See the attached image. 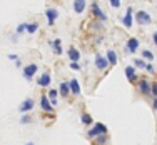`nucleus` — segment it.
I'll use <instances>...</instances> for the list:
<instances>
[{
  "instance_id": "nucleus-17",
  "label": "nucleus",
  "mask_w": 157,
  "mask_h": 145,
  "mask_svg": "<svg viewBox=\"0 0 157 145\" xmlns=\"http://www.w3.org/2000/svg\"><path fill=\"white\" fill-rule=\"evenodd\" d=\"M57 97H59V90H55V88H50V90L47 92V99H48V102L52 103V107H55L57 105Z\"/></svg>"
},
{
  "instance_id": "nucleus-3",
  "label": "nucleus",
  "mask_w": 157,
  "mask_h": 145,
  "mask_svg": "<svg viewBox=\"0 0 157 145\" xmlns=\"http://www.w3.org/2000/svg\"><path fill=\"white\" fill-rule=\"evenodd\" d=\"M39 72V67H37V64H29V65H25L24 67V79L25 80H32L33 79V75Z\"/></svg>"
},
{
  "instance_id": "nucleus-33",
  "label": "nucleus",
  "mask_w": 157,
  "mask_h": 145,
  "mask_svg": "<svg viewBox=\"0 0 157 145\" xmlns=\"http://www.w3.org/2000/svg\"><path fill=\"white\" fill-rule=\"evenodd\" d=\"M9 58H10V60H15V62L18 60V57H17L15 54H9Z\"/></svg>"
},
{
  "instance_id": "nucleus-23",
  "label": "nucleus",
  "mask_w": 157,
  "mask_h": 145,
  "mask_svg": "<svg viewBox=\"0 0 157 145\" xmlns=\"http://www.w3.org/2000/svg\"><path fill=\"white\" fill-rule=\"evenodd\" d=\"M39 30V22H32V24H27V33H35Z\"/></svg>"
},
{
  "instance_id": "nucleus-2",
  "label": "nucleus",
  "mask_w": 157,
  "mask_h": 145,
  "mask_svg": "<svg viewBox=\"0 0 157 145\" xmlns=\"http://www.w3.org/2000/svg\"><path fill=\"white\" fill-rule=\"evenodd\" d=\"M94 64H95V69H97V70H100V72L107 70V67H109V62H107V58L104 57L102 54H99V52L95 54V60H94Z\"/></svg>"
},
{
  "instance_id": "nucleus-14",
  "label": "nucleus",
  "mask_w": 157,
  "mask_h": 145,
  "mask_svg": "<svg viewBox=\"0 0 157 145\" xmlns=\"http://www.w3.org/2000/svg\"><path fill=\"white\" fill-rule=\"evenodd\" d=\"M48 45L52 47V50H54L55 55H62L63 54V48H62V40L60 39H55L54 42H50Z\"/></svg>"
},
{
  "instance_id": "nucleus-35",
  "label": "nucleus",
  "mask_w": 157,
  "mask_h": 145,
  "mask_svg": "<svg viewBox=\"0 0 157 145\" xmlns=\"http://www.w3.org/2000/svg\"><path fill=\"white\" fill-rule=\"evenodd\" d=\"M15 65L18 67V69H20V67H22V60H17V62H15Z\"/></svg>"
},
{
  "instance_id": "nucleus-5",
  "label": "nucleus",
  "mask_w": 157,
  "mask_h": 145,
  "mask_svg": "<svg viewBox=\"0 0 157 145\" xmlns=\"http://www.w3.org/2000/svg\"><path fill=\"white\" fill-rule=\"evenodd\" d=\"M33 107H35V100H33V99H25L24 102L18 105V112L24 115V113H27V112H30V110H33Z\"/></svg>"
},
{
  "instance_id": "nucleus-25",
  "label": "nucleus",
  "mask_w": 157,
  "mask_h": 145,
  "mask_svg": "<svg viewBox=\"0 0 157 145\" xmlns=\"http://www.w3.org/2000/svg\"><path fill=\"white\" fill-rule=\"evenodd\" d=\"M27 24H29V22H22V24L17 27V32H15V35H22L24 32H27Z\"/></svg>"
},
{
  "instance_id": "nucleus-11",
  "label": "nucleus",
  "mask_w": 157,
  "mask_h": 145,
  "mask_svg": "<svg viewBox=\"0 0 157 145\" xmlns=\"http://www.w3.org/2000/svg\"><path fill=\"white\" fill-rule=\"evenodd\" d=\"M127 52H130V54H136L137 50H139V39H136V37H132V39L127 40Z\"/></svg>"
},
{
  "instance_id": "nucleus-22",
  "label": "nucleus",
  "mask_w": 157,
  "mask_h": 145,
  "mask_svg": "<svg viewBox=\"0 0 157 145\" xmlns=\"http://www.w3.org/2000/svg\"><path fill=\"white\" fill-rule=\"evenodd\" d=\"M142 60H147V64L152 62L154 60V54H152L151 50H147V48H144V50H142Z\"/></svg>"
},
{
  "instance_id": "nucleus-31",
  "label": "nucleus",
  "mask_w": 157,
  "mask_h": 145,
  "mask_svg": "<svg viewBox=\"0 0 157 145\" xmlns=\"http://www.w3.org/2000/svg\"><path fill=\"white\" fill-rule=\"evenodd\" d=\"M70 69L72 70H80V64H70Z\"/></svg>"
},
{
  "instance_id": "nucleus-24",
  "label": "nucleus",
  "mask_w": 157,
  "mask_h": 145,
  "mask_svg": "<svg viewBox=\"0 0 157 145\" xmlns=\"http://www.w3.org/2000/svg\"><path fill=\"white\" fill-rule=\"evenodd\" d=\"M145 65H147L145 60H142V58H134V67H136V69H144L145 70Z\"/></svg>"
},
{
  "instance_id": "nucleus-29",
  "label": "nucleus",
  "mask_w": 157,
  "mask_h": 145,
  "mask_svg": "<svg viewBox=\"0 0 157 145\" xmlns=\"http://www.w3.org/2000/svg\"><path fill=\"white\" fill-rule=\"evenodd\" d=\"M145 70H147L149 73H154V72H155V69H154V65H152V64H147V65H145Z\"/></svg>"
},
{
  "instance_id": "nucleus-26",
  "label": "nucleus",
  "mask_w": 157,
  "mask_h": 145,
  "mask_svg": "<svg viewBox=\"0 0 157 145\" xmlns=\"http://www.w3.org/2000/svg\"><path fill=\"white\" fill-rule=\"evenodd\" d=\"M32 122H33V118H32L29 113H24V115L20 117V124H22V125H24V124H32Z\"/></svg>"
},
{
  "instance_id": "nucleus-10",
  "label": "nucleus",
  "mask_w": 157,
  "mask_h": 145,
  "mask_svg": "<svg viewBox=\"0 0 157 145\" xmlns=\"http://www.w3.org/2000/svg\"><path fill=\"white\" fill-rule=\"evenodd\" d=\"M50 84H52V77L48 72H44L42 75L39 77V80H37V85H39V87H48Z\"/></svg>"
},
{
  "instance_id": "nucleus-36",
  "label": "nucleus",
  "mask_w": 157,
  "mask_h": 145,
  "mask_svg": "<svg viewBox=\"0 0 157 145\" xmlns=\"http://www.w3.org/2000/svg\"><path fill=\"white\" fill-rule=\"evenodd\" d=\"M25 145H35V143H33L32 140H30V142H27V143H25Z\"/></svg>"
},
{
  "instance_id": "nucleus-4",
  "label": "nucleus",
  "mask_w": 157,
  "mask_h": 145,
  "mask_svg": "<svg viewBox=\"0 0 157 145\" xmlns=\"http://www.w3.org/2000/svg\"><path fill=\"white\" fill-rule=\"evenodd\" d=\"M136 22L139 25H149L152 22V18L145 10H139V12H136Z\"/></svg>"
},
{
  "instance_id": "nucleus-1",
  "label": "nucleus",
  "mask_w": 157,
  "mask_h": 145,
  "mask_svg": "<svg viewBox=\"0 0 157 145\" xmlns=\"http://www.w3.org/2000/svg\"><path fill=\"white\" fill-rule=\"evenodd\" d=\"M99 135H107V127L100 122H97L92 128H89L87 132V137L89 139H94V137H99Z\"/></svg>"
},
{
  "instance_id": "nucleus-12",
  "label": "nucleus",
  "mask_w": 157,
  "mask_h": 145,
  "mask_svg": "<svg viewBox=\"0 0 157 145\" xmlns=\"http://www.w3.org/2000/svg\"><path fill=\"white\" fill-rule=\"evenodd\" d=\"M137 88H139V92H140V94H144V95L151 94V84H149L145 79H142V80L137 82Z\"/></svg>"
},
{
  "instance_id": "nucleus-6",
  "label": "nucleus",
  "mask_w": 157,
  "mask_h": 145,
  "mask_svg": "<svg viewBox=\"0 0 157 145\" xmlns=\"http://www.w3.org/2000/svg\"><path fill=\"white\" fill-rule=\"evenodd\" d=\"M45 17H47V24L54 25L55 20H57V17H59V10L55 9V7H48V9L45 10Z\"/></svg>"
},
{
  "instance_id": "nucleus-34",
  "label": "nucleus",
  "mask_w": 157,
  "mask_h": 145,
  "mask_svg": "<svg viewBox=\"0 0 157 145\" xmlns=\"http://www.w3.org/2000/svg\"><path fill=\"white\" fill-rule=\"evenodd\" d=\"M152 109L157 110V99H154V102H152Z\"/></svg>"
},
{
  "instance_id": "nucleus-16",
  "label": "nucleus",
  "mask_w": 157,
  "mask_h": 145,
  "mask_svg": "<svg viewBox=\"0 0 157 145\" xmlns=\"http://www.w3.org/2000/svg\"><path fill=\"white\" fill-rule=\"evenodd\" d=\"M105 58H107V62H109V65H115L119 62V57H117V54H115L112 48H109V50L105 52Z\"/></svg>"
},
{
  "instance_id": "nucleus-28",
  "label": "nucleus",
  "mask_w": 157,
  "mask_h": 145,
  "mask_svg": "<svg viewBox=\"0 0 157 145\" xmlns=\"http://www.w3.org/2000/svg\"><path fill=\"white\" fill-rule=\"evenodd\" d=\"M151 94L157 99V82H154V84L151 85Z\"/></svg>"
},
{
  "instance_id": "nucleus-19",
  "label": "nucleus",
  "mask_w": 157,
  "mask_h": 145,
  "mask_svg": "<svg viewBox=\"0 0 157 145\" xmlns=\"http://www.w3.org/2000/svg\"><path fill=\"white\" fill-rule=\"evenodd\" d=\"M69 85H70V92H72L74 95H78V94H80V84H78L77 79H72V80L69 82Z\"/></svg>"
},
{
  "instance_id": "nucleus-8",
  "label": "nucleus",
  "mask_w": 157,
  "mask_h": 145,
  "mask_svg": "<svg viewBox=\"0 0 157 145\" xmlns=\"http://www.w3.org/2000/svg\"><path fill=\"white\" fill-rule=\"evenodd\" d=\"M67 55H69L70 64H78V60H80V52H78L74 45L69 47V50H67Z\"/></svg>"
},
{
  "instance_id": "nucleus-20",
  "label": "nucleus",
  "mask_w": 157,
  "mask_h": 145,
  "mask_svg": "<svg viewBox=\"0 0 157 145\" xmlns=\"http://www.w3.org/2000/svg\"><path fill=\"white\" fill-rule=\"evenodd\" d=\"M85 5H87V3H85L84 0H75V2H74V12H75V13H82L85 10Z\"/></svg>"
},
{
  "instance_id": "nucleus-21",
  "label": "nucleus",
  "mask_w": 157,
  "mask_h": 145,
  "mask_svg": "<svg viewBox=\"0 0 157 145\" xmlns=\"http://www.w3.org/2000/svg\"><path fill=\"white\" fill-rule=\"evenodd\" d=\"M80 122H82L84 125H87V127L94 124V120H92V115H90V113H85V112L80 115Z\"/></svg>"
},
{
  "instance_id": "nucleus-7",
  "label": "nucleus",
  "mask_w": 157,
  "mask_h": 145,
  "mask_svg": "<svg viewBox=\"0 0 157 145\" xmlns=\"http://www.w3.org/2000/svg\"><path fill=\"white\" fill-rule=\"evenodd\" d=\"M132 7H127V12H125V15L122 17V25H124L125 28H132V24H134V20H132Z\"/></svg>"
},
{
  "instance_id": "nucleus-27",
  "label": "nucleus",
  "mask_w": 157,
  "mask_h": 145,
  "mask_svg": "<svg viewBox=\"0 0 157 145\" xmlns=\"http://www.w3.org/2000/svg\"><path fill=\"white\" fill-rule=\"evenodd\" d=\"M95 142L99 143V145H104V143L107 142V135H99V137H97V140H95Z\"/></svg>"
},
{
  "instance_id": "nucleus-32",
  "label": "nucleus",
  "mask_w": 157,
  "mask_h": 145,
  "mask_svg": "<svg viewBox=\"0 0 157 145\" xmlns=\"http://www.w3.org/2000/svg\"><path fill=\"white\" fill-rule=\"evenodd\" d=\"M152 42H154V45L157 47V32L152 33Z\"/></svg>"
},
{
  "instance_id": "nucleus-15",
  "label": "nucleus",
  "mask_w": 157,
  "mask_h": 145,
  "mask_svg": "<svg viewBox=\"0 0 157 145\" xmlns=\"http://www.w3.org/2000/svg\"><path fill=\"white\" fill-rule=\"evenodd\" d=\"M125 77L129 82H136L137 80V73H136V67L134 65H127L125 67Z\"/></svg>"
},
{
  "instance_id": "nucleus-30",
  "label": "nucleus",
  "mask_w": 157,
  "mask_h": 145,
  "mask_svg": "<svg viewBox=\"0 0 157 145\" xmlns=\"http://www.w3.org/2000/svg\"><path fill=\"white\" fill-rule=\"evenodd\" d=\"M110 5L114 7V9H119V7H121V0H110Z\"/></svg>"
},
{
  "instance_id": "nucleus-18",
  "label": "nucleus",
  "mask_w": 157,
  "mask_h": 145,
  "mask_svg": "<svg viewBox=\"0 0 157 145\" xmlns=\"http://www.w3.org/2000/svg\"><path fill=\"white\" fill-rule=\"evenodd\" d=\"M59 94H60V97H63V99H67L70 94V85L69 82H62L60 85H59Z\"/></svg>"
},
{
  "instance_id": "nucleus-13",
  "label": "nucleus",
  "mask_w": 157,
  "mask_h": 145,
  "mask_svg": "<svg viewBox=\"0 0 157 145\" xmlns=\"http://www.w3.org/2000/svg\"><path fill=\"white\" fill-rule=\"evenodd\" d=\"M40 107H42V110L44 112H47V113H54V107H52V103L48 102V99H47V95H42V99H40Z\"/></svg>"
},
{
  "instance_id": "nucleus-9",
  "label": "nucleus",
  "mask_w": 157,
  "mask_h": 145,
  "mask_svg": "<svg viewBox=\"0 0 157 145\" xmlns=\"http://www.w3.org/2000/svg\"><path fill=\"white\" fill-rule=\"evenodd\" d=\"M92 13H94L100 22H107V15L100 10V7H99V3H97V2H92Z\"/></svg>"
}]
</instances>
